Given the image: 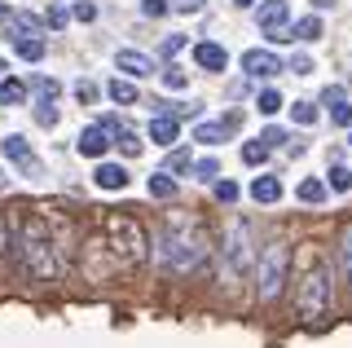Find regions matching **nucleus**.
Masks as SVG:
<instances>
[{"label":"nucleus","instance_id":"1","mask_svg":"<svg viewBox=\"0 0 352 348\" xmlns=\"http://www.w3.org/2000/svg\"><path fill=\"white\" fill-rule=\"evenodd\" d=\"M154 260L163 269H172V274H194L207 260V234L190 216H168L163 230L154 234Z\"/></svg>","mask_w":352,"mask_h":348},{"label":"nucleus","instance_id":"2","mask_svg":"<svg viewBox=\"0 0 352 348\" xmlns=\"http://www.w3.org/2000/svg\"><path fill=\"white\" fill-rule=\"evenodd\" d=\"M295 309L304 322H326L335 309V274L330 260L317 252L313 243L300 252V282H295Z\"/></svg>","mask_w":352,"mask_h":348},{"label":"nucleus","instance_id":"3","mask_svg":"<svg viewBox=\"0 0 352 348\" xmlns=\"http://www.w3.org/2000/svg\"><path fill=\"white\" fill-rule=\"evenodd\" d=\"M18 260L31 278L53 282L58 278V252H53V234L40 216H22L18 225Z\"/></svg>","mask_w":352,"mask_h":348},{"label":"nucleus","instance_id":"4","mask_svg":"<svg viewBox=\"0 0 352 348\" xmlns=\"http://www.w3.org/2000/svg\"><path fill=\"white\" fill-rule=\"evenodd\" d=\"M106 238H110V252H115L119 265H141L146 260V247L150 238L132 216H119V212H106Z\"/></svg>","mask_w":352,"mask_h":348},{"label":"nucleus","instance_id":"5","mask_svg":"<svg viewBox=\"0 0 352 348\" xmlns=\"http://www.w3.org/2000/svg\"><path fill=\"white\" fill-rule=\"evenodd\" d=\"M286 278H291V247H286V243H269L260 252V260H256V296L264 304L278 300L282 287H286Z\"/></svg>","mask_w":352,"mask_h":348},{"label":"nucleus","instance_id":"6","mask_svg":"<svg viewBox=\"0 0 352 348\" xmlns=\"http://www.w3.org/2000/svg\"><path fill=\"white\" fill-rule=\"evenodd\" d=\"M220 252H225V274L229 278H242L260 260V252H256V230H251L247 216H234V221H229L225 247H220Z\"/></svg>","mask_w":352,"mask_h":348},{"label":"nucleus","instance_id":"7","mask_svg":"<svg viewBox=\"0 0 352 348\" xmlns=\"http://www.w3.org/2000/svg\"><path fill=\"white\" fill-rule=\"evenodd\" d=\"M278 71H286L278 62V53H269V49H247L242 53V75H247V80H269V75H278Z\"/></svg>","mask_w":352,"mask_h":348},{"label":"nucleus","instance_id":"8","mask_svg":"<svg viewBox=\"0 0 352 348\" xmlns=\"http://www.w3.org/2000/svg\"><path fill=\"white\" fill-rule=\"evenodd\" d=\"M110 146H115V133H110L106 124H93V128H84V133L75 137V150H80L84 159H102Z\"/></svg>","mask_w":352,"mask_h":348},{"label":"nucleus","instance_id":"9","mask_svg":"<svg viewBox=\"0 0 352 348\" xmlns=\"http://www.w3.org/2000/svg\"><path fill=\"white\" fill-rule=\"evenodd\" d=\"M322 106L330 111V124H339V128H352V102H348L344 84H326V93H322Z\"/></svg>","mask_w":352,"mask_h":348},{"label":"nucleus","instance_id":"10","mask_svg":"<svg viewBox=\"0 0 352 348\" xmlns=\"http://www.w3.org/2000/svg\"><path fill=\"white\" fill-rule=\"evenodd\" d=\"M0 150H5V159H9V163H18L22 172H31V177L40 172V159L31 155V146H27V137H22V133H9L5 141H0Z\"/></svg>","mask_w":352,"mask_h":348},{"label":"nucleus","instance_id":"11","mask_svg":"<svg viewBox=\"0 0 352 348\" xmlns=\"http://www.w3.org/2000/svg\"><path fill=\"white\" fill-rule=\"evenodd\" d=\"M194 67L198 71H225L229 67V49L225 45H216V40H198V45H194Z\"/></svg>","mask_w":352,"mask_h":348},{"label":"nucleus","instance_id":"12","mask_svg":"<svg viewBox=\"0 0 352 348\" xmlns=\"http://www.w3.org/2000/svg\"><path fill=\"white\" fill-rule=\"evenodd\" d=\"M238 124H242V115H238V111H229L225 119H216V124H198V128H194V141H203V146H220V141L234 133Z\"/></svg>","mask_w":352,"mask_h":348},{"label":"nucleus","instance_id":"13","mask_svg":"<svg viewBox=\"0 0 352 348\" xmlns=\"http://www.w3.org/2000/svg\"><path fill=\"white\" fill-rule=\"evenodd\" d=\"M291 23V5L286 0H260L256 5V27L260 31H273V27H286Z\"/></svg>","mask_w":352,"mask_h":348},{"label":"nucleus","instance_id":"14","mask_svg":"<svg viewBox=\"0 0 352 348\" xmlns=\"http://www.w3.org/2000/svg\"><path fill=\"white\" fill-rule=\"evenodd\" d=\"M115 67L124 71L128 80H146V75H154V58H146V53H137V49H119Z\"/></svg>","mask_w":352,"mask_h":348},{"label":"nucleus","instance_id":"15","mask_svg":"<svg viewBox=\"0 0 352 348\" xmlns=\"http://www.w3.org/2000/svg\"><path fill=\"white\" fill-rule=\"evenodd\" d=\"M176 137H181V119H176V115H154L150 119V141H154V146L172 150Z\"/></svg>","mask_w":352,"mask_h":348},{"label":"nucleus","instance_id":"16","mask_svg":"<svg viewBox=\"0 0 352 348\" xmlns=\"http://www.w3.org/2000/svg\"><path fill=\"white\" fill-rule=\"evenodd\" d=\"M93 181H97V190H128V168L124 163H97Z\"/></svg>","mask_w":352,"mask_h":348},{"label":"nucleus","instance_id":"17","mask_svg":"<svg viewBox=\"0 0 352 348\" xmlns=\"http://www.w3.org/2000/svg\"><path fill=\"white\" fill-rule=\"evenodd\" d=\"M5 36L14 40V45H18V40H27V36H44V18H31V14H22V9H18L14 23L5 27Z\"/></svg>","mask_w":352,"mask_h":348},{"label":"nucleus","instance_id":"18","mask_svg":"<svg viewBox=\"0 0 352 348\" xmlns=\"http://www.w3.org/2000/svg\"><path fill=\"white\" fill-rule=\"evenodd\" d=\"M106 97H110L115 106H132V102H137V84H132L128 75H115V80L106 84Z\"/></svg>","mask_w":352,"mask_h":348},{"label":"nucleus","instance_id":"19","mask_svg":"<svg viewBox=\"0 0 352 348\" xmlns=\"http://www.w3.org/2000/svg\"><path fill=\"white\" fill-rule=\"evenodd\" d=\"M31 93H36V106H58L62 84L53 80V75H36V80H31Z\"/></svg>","mask_w":352,"mask_h":348},{"label":"nucleus","instance_id":"20","mask_svg":"<svg viewBox=\"0 0 352 348\" xmlns=\"http://www.w3.org/2000/svg\"><path fill=\"white\" fill-rule=\"evenodd\" d=\"M251 199L256 203H278L282 199V181L278 177H256L251 181Z\"/></svg>","mask_w":352,"mask_h":348},{"label":"nucleus","instance_id":"21","mask_svg":"<svg viewBox=\"0 0 352 348\" xmlns=\"http://www.w3.org/2000/svg\"><path fill=\"white\" fill-rule=\"evenodd\" d=\"M339 269H344L348 278V291H352V221L339 230Z\"/></svg>","mask_w":352,"mask_h":348},{"label":"nucleus","instance_id":"22","mask_svg":"<svg viewBox=\"0 0 352 348\" xmlns=\"http://www.w3.org/2000/svg\"><path fill=\"white\" fill-rule=\"evenodd\" d=\"M295 40H304V45H313V40H322V18L308 14V18H295Z\"/></svg>","mask_w":352,"mask_h":348},{"label":"nucleus","instance_id":"23","mask_svg":"<svg viewBox=\"0 0 352 348\" xmlns=\"http://www.w3.org/2000/svg\"><path fill=\"white\" fill-rule=\"evenodd\" d=\"M0 106H27V84L22 80H0Z\"/></svg>","mask_w":352,"mask_h":348},{"label":"nucleus","instance_id":"24","mask_svg":"<svg viewBox=\"0 0 352 348\" xmlns=\"http://www.w3.org/2000/svg\"><path fill=\"white\" fill-rule=\"evenodd\" d=\"M146 190H150V199H163V203L176 199V181H172V172H154Z\"/></svg>","mask_w":352,"mask_h":348},{"label":"nucleus","instance_id":"25","mask_svg":"<svg viewBox=\"0 0 352 348\" xmlns=\"http://www.w3.org/2000/svg\"><path fill=\"white\" fill-rule=\"evenodd\" d=\"M115 146L124 150L128 159H137V155H141V146H146V141H141L137 133H132V128H124V124H119V128H115Z\"/></svg>","mask_w":352,"mask_h":348},{"label":"nucleus","instance_id":"26","mask_svg":"<svg viewBox=\"0 0 352 348\" xmlns=\"http://www.w3.org/2000/svg\"><path fill=\"white\" fill-rule=\"evenodd\" d=\"M295 199H300V203H322V199H326V181H317V177L300 181V190H295Z\"/></svg>","mask_w":352,"mask_h":348},{"label":"nucleus","instance_id":"27","mask_svg":"<svg viewBox=\"0 0 352 348\" xmlns=\"http://www.w3.org/2000/svg\"><path fill=\"white\" fill-rule=\"evenodd\" d=\"M18 58H22V62H40V58H44V36L18 40Z\"/></svg>","mask_w":352,"mask_h":348},{"label":"nucleus","instance_id":"28","mask_svg":"<svg viewBox=\"0 0 352 348\" xmlns=\"http://www.w3.org/2000/svg\"><path fill=\"white\" fill-rule=\"evenodd\" d=\"M194 181H212V186H216V177H220V163L216 159H194Z\"/></svg>","mask_w":352,"mask_h":348},{"label":"nucleus","instance_id":"29","mask_svg":"<svg viewBox=\"0 0 352 348\" xmlns=\"http://www.w3.org/2000/svg\"><path fill=\"white\" fill-rule=\"evenodd\" d=\"M264 159H269V146H264V141H247V146H242V163H251V168H260Z\"/></svg>","mask_w":352,"mask_h":348},{"label":"nucleus","instance_id":"30","mask_svg":"<svg viewBox=\"0 0 352 348\" xmlns=\"http://www.w3.org/2000/svg\"><path fill=\"white\" fill-rule=\"evenodd\" d=\"M256 106H260V115H278V111H282V93H278V89H264V93L256 97Z\"/></svg>","mask_w":352,"mask_h":348},{"label":"nucleus","instance_id":"31","mask_svg":"<svg viewBox=\"0 0 352 348\" xmlns=\"http://www.w3.org/2000/svg\"><path fill=\"white\" fill-rule=\"evenodd\" d=\"M66 23H71V14H66L62 5H49V9H44V27H49V31H62Z\"/></svg>","mask_w":352,"mask_h":348},{"label":"nucleus","instance_id":"32","mask_svg":"<svg viewBox=\"0 0 352 348\" xmlns=\"http://www.w3.org/2000/svg\"><path fill=\"white\" fill-rule=\"evenodd\" d=\"M291 115H295V124H304V128H308V124H317V106H313V102H295V106H291Z\"/></svg>","mask_w":352,"mask_h":348},{"label":"nucleus","instance_id":"33","mask_svg":"<svg viewBox=\"0 0 352 348\" xmlns=\"http://www.w3.org/2000/svg\"><path fill=\"white\" fill-rule=\"evenodd\" d=\"M163 84H168V89H190V75L181 67H163Z\"/></svg>","mask_w":352,"mask_h":348},{"label":"nucleus","instance_id":"34","mask_svg":"<svg viewBox=\"0 0 352 348\" xmlns=\"http://www.w3.org/2000/svg\"><path fill=\"white\" fill-rule=\"evenodd\" d=\"M330 190H339V194H344V190H352V172L335 163V168H330Z\"/></svg>","mask_w":352,"mask_h":348},{"label":"nucleus","instance_id":"35","mask_svg":"<svg viewBox=\"0 0 352 348\" xmlns=\"http://www.w3.org/2000/svg\"><path fill=\"white\" fill-rule=\"evenodd\" d=\"M141 14H146V18H163V14H172V0H141Z\"/></svg>","mask_w":352,"mask_h":348},{"label":"nucleus","instance_id":"36","mask_svg":"<svg viewBox=\"0 0 352 348\" xmlns=\"http://www.w3.org/2000/svg\"><path fill=\"white\" fill-rule=\"evenodd\" d=\"M190 168H194L190 150H172V159H168V172H190Z\"/></svg>","mask_w":352,"mask_h":348},{"label":"nucleus","instance_id":"37","mask_svg":"<svg viewBox=\"0 0 352 348\" xmlns=\"http://www.w3.org/2000/svg\"><path fill=\"white\" fill-rule=\"evenodd\" d=\"M75 97H80V106H93L97 102V84L93 80H80V84H75Z\"/></svg>","mask_w":352,"mask_h":348},{"label":"nucleus","instance_id":"38","mask_svg":"<svg viewBox=\"0 0 352 348\" xmlns=\"http://www.w3.org/2000/svg\"><path fill=\"white\" fill-rule=\"evenodd\" d=\"M260 141H264L269 150H273V146H291V137H286L282 128H264V133H260Z\"/></svg>","mask_w":352,"mask_h":348},{"label":"nucleus","instance_id":"39","mask_svg":"<svg viewBox=\"0 0 352 348\" xmlns=\"http://www.w3.org/2000/svg\"><path fill=\"white\" fill-rule=\"evenodd\" d=\"M286 71H295V75H313V58H308V53H295V58L286 62Z\"/></svg>","mask_w":352,"mask_h":348},{"label":"nucleus","instance_id":"40","mask_svg":"<svg viewBox=\"0 0 352 348\" xmlns=\"http://www.w3.org/2000/svg\"><path fill=\"white\" fill-rule=\"evenodd\" d=\"M36 124L40 128H58V106H36Z\"/></svg>","mask_w":352,"mask_h":348},{"label":"nucleus","instance_id":"41","mask_svg":"<svg viewBox=\"0 0 352 348\" xmlns=\"http://www.w3.org/2000/svg\"><path fill=\"white\" fill-rule=\"evenodd\" d=\"M71 14L80 18V23H93V18H97V5H93V0H75V9H71Z\"/></svg>","mask_w":352,"mask_h":348},{"label":"nucleus","instance_id":"42","mask_svg":"<svg viewBox=\"0 0 352 348\" xmlns=\"http://www.w3.org/2000/svg\"><path fill=\"white\" fill-rule=\"evenodd\" d=\"M216 199L220 203H238V186L234 181H216Z\"/></svg>","mask_w":352,"mask_h":348},{"label":"nucleus","instance_id":"43","mask_svg":"<svg viewBox=\"0 0 352 348\" xmlns=\"http://www.w3.org/2000/svg\"><path fill=\"white\" fill-rule=\"evenodd\" d=\"M264 36H269L273 45H291V40H295V31H291V27H273V31H264Z\"/></svg>","mask_w":352,"mask_h":348},{"label":"nucleus","instance_id":"44","mask_svg":"<svg viewBox=\"0 0 352 348\" xmlns=\"http://www.w3.org/2000/svg\"><path fill=\"white\" fill-rule=\"evenodd\" d=\"M181 49H185V36H168V40H163V58H176Z\"/></svg>","mask_w":352,"mask_h":348},{"label":"nucleus","instance_id":"45","mask_svg":"<svg viewBox=\"0 0 352 348\" xmlns=\"http://www.w3.org/2000/svg\"><path fill=\"white\" fill-rule=\"evenodd\" d=\"M203 5H207V0H172V9H176V14H198Z\"/></svg>","mask_w":352,"mask_h":348},{"label":"nucleus","instance_id":"46","mask_svg":"<svg viewBox=\"0 0 352 348\" xmlns=\"http://www.w3.org/2000/svg\"><path fill=\"white\" fill-rule=\"evenodd\" d=\"M14 14H18V9H9L5 0H0V27H9V23H14Z\"/></svg>","mask_w":352,"mask_h":348},{"label":"nucleus","instance_id":"47","mask_svg":"<svg viewBox=\"0 0 352 348\" xmlns=\"http://www.w3.org/2000/svg\"><path fill=\"white\" fill-rule=\"evenodd\" d=\"M313 9L322 14V9H335V0H313Z\"/></svg>","mask_w":352,"mask_h":348},{"label":"nucleus","instance_id":"48","mask_svg":"<svg viewBox=\"0 0 352 348\" xmlns=\"http://www.w3.org/2000/svg\"><path fill=\"white\" fill-rule=\"evenodd\" d=\"M234 5H238V9H256L260 0H234Z\"/></svg>","mask_w":352,"mask_h":348},{"label":"nucleus","instance_id":"49","mask_svg":"<svg viewBox=\"0 0 352 348\" xmlns=\"http://www.w3.org/2000/svg\"><path fill=\"white\" fill-rule=\"evenodd\" d=\"M0 252H5V221H0Z\"/></svg>","mask_w":352,"mask_h":348},{"label":"nucleus","instance_id":"50","mask_svg":"<svg viewBox=\"0 0 352 348\" xmlns=\"http://www.w3.org/2000/svg\"><path fill=\"white\" fill-rule=\"evenodd\" d=\"M0 186H5V172H0Z\"/></svg>","mask_w":352,"mask_h":348},{"label":"nucleus","instance_id":"51","mask_svg":"<svg viewBox=\"0 0 352 348\" xmlns=\"http://www.w3.org/2000/svg\"><path fill=\"white\" fill-rule=\"evenodd\" d=\"M0 75H5V62H0Z\"/></svg>","mask_w":352,"mask_h":348},{"label":"nucleus","instance_id":"52","mask_svg":"<svg viewBox=\"0 0 352 348\" xmlns=\"http://www.w3.org/2000/svg\"><path fill=\"white\" fill-rule=\"evenodd\" d=\"M348 146H352V137H348Z\"/></svg>","mask_w":352,"mask_h":348}]
</instances>
